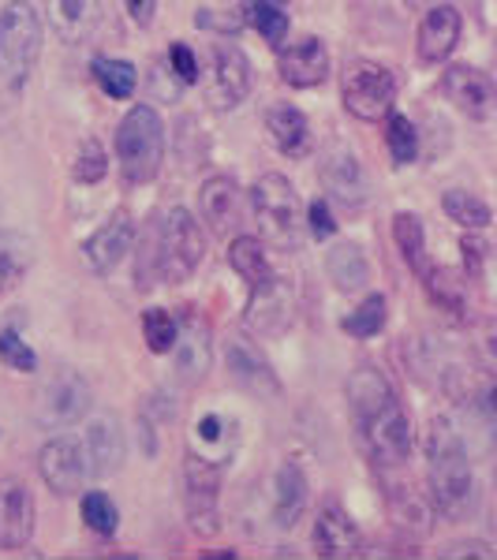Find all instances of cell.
<instances>
[{
    "label": "cell",
    "mask_w": 497,
    "mask_h": 560,
    "mask_svg": "<svg viewBox=\"0 0 497 560\" xmlns=\"http://www.w3.org/2000/svg\"><path fill=\"white\" fill-rule=\"evenodd\" d=\"M348 408L356 419L359 441L378 467H401L412 456L415 433L404 404L378 366H359L348 377Z\"/></svg>",
    "instance_id": "6da1fadb"
},
{
    "label": "cell",
    "mask_w": 497,
    "mask_h": 560,
    "mask_svg": "<svg viewBox=\"0 0 497 560\" xmlns=\"http://www.w3.org/2000/svg\"><path fill=\"white\" fill-rule=\"evenodd\" d=\"M206 258V236L198 221L187 210H165L150 224L147 240H142V255L135 266V280L142 288L150 284H184L198 273Z\"/></svg>",
    "instance_id": "7a4b0ae2"
},
{
    "label": "cell",
    "mask_w": 497,
    "mask_h": 560,
    "mask_svg": "<svg viewBox=\"0 0 497 560\" xmlns=\"http://www.w3.org/2000/svg\"><path fill=\"white\" fill-rule=\"evenodd\" d=\"M427 482H430V504L441 520L460 523L475 512L478 478H475L472 459L464 453V441H460V433L449 419H430Z\"/></svg>",
    "instance_id": "3957f363"
},
{
    "label": "cell",
    "mask_w": 497,
    "mask_h": 560,
    "mask_svg": "<svg viewBox=\"0 0 497 560\" xmlns=\"http://www.w3.org/2000/svg\"><path fill=\"white\" fill-rule=\"evenodd\" d=\"M165 120L153 105H131L116 128V165L128 184H150L165 165Z\"/></svg>",
    "instance_id": "277c9868"
},
{
    "label": "cell",
    "mask_w": 497,
    "mask_h": 560,
    "mask_svg": "<svg viewBox=\"0 0 497 560\" xmlns=\"http://www.w3.org/2000/svg\"><path fill=\"white\" fill-rule=\"evenodd\" d=\"M45 26L31 0H8L0 8V86L23 90L42 57Z\"/></svg>",
    "instance_id": "5b68a950"
},
{
    "label": "cell",
    "mask_w": 497,
    "mask_h": 560,
    "mask_svg": "<svg viewBox=\"0 0 497 560\" xmlns=\"http://www.w3.org/2000/svg\"><path fill=\"white\" fill-rule=\"evenodd\" d=\"M251 206L262 236L274 240L277 247H292L303 229V198L292 187V179L281 173H266L251 187Z\"/></svg>",
    "instance_id": "8992f818"
},
{
    "label": "cell",
    "mask_w": 497,
    "mask_h": 560,
    "mask_svg": "<svg viewBox=\"0 0 497 560\" xmlns=\"http://www.w3.org/2000/svg\"><path fill=\"white\" fill-rule=\"evenodd\" d=\"M401 94V79H396L393 68L378 65V60H348L345 71H340V97H345V108L356 120L374 124L382 120L385 113H393V102Z\"/></svg>",
    "instance_id": "52a82bcc"
},
{
    "label": "cell",
    "mask_w": 497,
    "mask_h": 560,
    "mask_svg": "<svg viewBox=\"0 0 497 560\" xmlns=\"http://www.w3.org/2000/svg\"><path fill=\"white\" fill-rule=\"evenodd\" d=\"M90 404H94V388L79 370H60L34 396V422L42 430H68L86 419Z\"/></svg>",
    "instance_id": "ba28073f"
},
{
    "label": "cell",
    "mask_w": 497,
    "mask_h": 560,
    "mask_svg": "<svg viewBox=\"0 0 497 560\" xmlns=\"http://www.w3.org/2000/svg\"><path fill=\"white\" fill-rule=\"evenodd\" d=\"M296 318V284L285 273H269L262 284L251 288L247 314H243V329L251 337L266 340V337H281V332Z\"/></svg>",
    "instance_id": "9c48e42d"
},
{
    "label": "cell",
    "mask_w": 497,
    "mask_h": 560,
    "mask_svg": "<svg viewBox=\"0 0 497 560\" xmlns=\"http://www.w3.org/2000/svg\"><path fill=\"white\" fill-rule=\"evenodd\" d=\"M319 179H322L325 191H330L333 202H340L345 210H363L370 202L367 168L348 142H340V139L325 142L319 153Z\"/></svg>",
    "instance_id": "30bf717a"
},
{
    "label": "cell",
    "mask_w": 497,
    "mask_h": 560,
    "mask_svg": "<svg viewBox=\"0 0 497 560\" xmlns=\"http://www.w3.org/2000/svg\"><path fill=\"white\" fill-rule=\"evenodd\" d=\"M135 236H139V229H135V217L128 210H116V213H108L105 221L83 240L79 255H83L86 269L94 277H108L124 258H128V250L135 247Z\"/></svg>",
    "instance_id": "8fae6325"
},
{
    "label": "cell",
    "mask_w": 497,
    "mask_h": 560,
    "mask_svg": "<svg viewBox=\"0 0 497 560\" xmlns=\"http://www.w3.org/2000/svg\"><path fill=\"white\" fill-rule=\"evenodd\" d=\"M169 355H173V374L180 385H198L213 363L210 325L192 306L176 318V340L169 348Z\"/></svg>",
    "instance_id": "7c38bea8"
},
{
    "label": "cell",
    "mask_w": 497,
    "mask_h": 560,
    "mask_svg": "<svg viewBox=\"0 0 497 560\" xmlns=\"http://www.w3.org/2000/svg\"><path fill=\"white\" fill-rule=\"evenodd\" d=\"M42 482L57 497H76L90 482V459L83 441L76 438H49L38 453Z\"/></svg>",
    "instance_id": "4fadbf2b"
},
{
    "label": "cell",
    "mask_w": 497,
    "mask_h": 560,
    "mask_svg": "<svg viewBox=\"0 0 497 560\" xmlns=\"http://www.w3.org/2000/svg\"><path fill=\"white\" fill-rule=\"evenodd\" d=\"M255 90V68H251L247 52L232 42L213 45V65H210V102L213 108H240Z\"/></svg>",
    "instance_id": "5bb4252c"
},
{
    "label": "cell",
    "mask_w": 497,
    "mask_h": 560,
    "mask_svg": "<svg viewBox=\"0 0 497 560\" xmlns=\"http://www.w3.org/2000/svg\"><path fill=\"white\" fill-rule=\"evenodd\" d=\"M221 478L224 467L213 459H203L195 453L184 456V497H187V516L192 527L203 535L217 530V493H221Z\"/></svg>",
    "instance_id": "9a60e30c"
},
{
    "label": "cell",
    "mask_w": 497,
    "mask_h": 560,
    "mask_svg": "<svg viewBox=\"0 0 497 560\" xmlns=\"http://www.w3.org/2000/svg\"><path fill=\"white\" fill-rule=\"evenodd\" d=\"M441 97L453 108H460L467 120H490L497 105L494 79L472 65H453L441 71Z\"/></svg>",
    "instance_id": "2e32d148"
},
{
    "label": "cell",
    "mask_w": 497,
    "mask_h": 560,
    "mask_svg": "<svg viewBox=\"0 0 497 560\" xmlns=\"http://www.w3.org/2000/svg\"><path fill=\"white\" fill-rule=\"evenodd\" d=\"M34 520H38V509L23 478H0V549L20 553L31 546Z\"/></svg>",
    "instance_id": "e0dca14e"
},
{
    "label": "cell",
    "mask_w": 497,
    "mask_h": 560,
    "mask_svg": "<svg viewBox=\"0 0 497 560\" xmlns=\"http://www.w3.org/2000/svg\"><path fill=\"white\" fill-rule=\"evenodd\" d=\"M311 546H314V553H319V557L345 560V557L363 553V535H359L356 520H351L337 501H325L319 509V516H314Z\"/></svg>",
    "instance_id": "ac0fdd59"
},
{
    "label": "cell",
    "mask_w": 497,
    "mask_h": 560,
    "mask_svg": "<svg viewBox=\"0 0 497 560\" xmlns=\"http://www.w3.org/2000/svg\"><path fill=\"white\" fill-rule=\"evenodd\" d=\"M277 75L292 90H314L330 79V49L322 38H300L277 52Z\"/></svg>",
    "instance_id": "d6986e66"
},
{
    "label": "cell",
    "mask_w": 497,
    "mask_h": 560,
    "mask_svg": "<svg viewBox=\"0 0 497 560\" xmlns=\"http://www.w3.org/2000/svg\"><path fill=\"white\" fill-rule=\"evenodd\" d=\"M464 34V15L456 12V4H434L419 23L415 34V52H419L423 65H441V60L453 57Z\"/></svg>",
    "instance_id": "ffe728a7"
},
{
    "label": "cell",
    "mask_w": 497,
    "mask_h": 560,
    "mask_svg": "<svg viewBox=\"0 0 497 560\" xmlns=\"http://www.w3.org/2000/svg\"><path fill=\"white\" fill-rule=\"evenodd\" d=\"M198 213L217 236H229L243 224V191L232 176H210L198 187Z\"/></svg>",
    "instance_id": "44dd1931"
},
{
    "label": "cell",
    "mask_w": 497,
    "mask_h": 560,
    "mask_svg": "<svg viewBox=\"0 0 497 560\" xmlns=\"http://www.w3.org/2000/svg\"><path fill=\"white\" fill-rule=\"evenodd\" d=\"M224 366H229L232 382H236L240 388H247V393H255V396L281 393V382H277L274 366L266 363V355H262L247 337L229 340V348H224Z\"/></svg>",
    "instance_id": "7402d4cb"
},
{
    "label": "cell",
    "mask_w": 497,
    "mask_h": 560,
    "mask_svg": "<svg viewBox=\"0 0 497 560\" xmlns=\"http://www.w3.org/2000/svg\"><path fill=\"white\" fill-rule=\"evenodd\" d=\"M83 448L90 459V478H108L124 467V456H128V445H124V430L113 415H102L94 419L83 433Z\"/></svg>",
    "instance_id": "603a6c76"
},
{
    "label": "cell",
    "mask_w": 497,
    "mask_h": 560,
    "mask_svg": "<svg viewBox=\"0 0 497 560\" xmlns=\"http://www.w3.org/2000/svg\"><path fill=\"white\" fill-rule=\"evenodd\" d=\"M45 12H49V26L60 42L83 45L102 26L105 4L102 0H45Z\"/></svg>",
    "instance_id": "cb8c5ba5"
},
{
    "label": "cell",
    "mask_w": 497,
    "mask_h": 560,
    "mask_svg": "<svg viewBox=\"0 0 497 560\" xmlns=\"http://www.w3.org/2000/svg\"><path fill=\"white\" fill-rule=\"evenodd\" d=\"M236 419H224L221 411H210L192 427V441H187V453L213 459V464L229 467L232 456H236Z\"/></svg>",
    "instance_id": "d4e9b609"
},
{
    "label": "cell",
    "mask_w": 497,
    "mask_h": 560,
    "mask_svg": "<svg viewBox=\"0 0 497 560\" xmlns=\"http://www.w3.org/2000/svg\"><path fill=\"white\" fill-rule=\"evenodd\" d=\"M307 497H311V482H307L303 467L300 464H281L274 475V493H269V501H274V523L277 527H296L300 516L307 512Z\"/></svg>",
    "instance_id": "484cf974"
},
{
    "label": "cell",
    "mask_w": 497,
    "mask_h": 560,
    "mask_svg": "<svg viewBox=\"0 0 497 560\" xmlns=\"http://www.w3.org/2000/svg\"><path fill=\"white\" fill-rule=\"evenodd\" d=\"M266 135L285 158H303V153L311 150V120L288 102H277L266 108Z\"/></svg>",
    "instance_id": "4316f807"
},
{
    "label": "cell",
    "mask_w": 497,
    "mask_h": 560,
    "mask_svg": "<svg viewBox=\"0 0 497 560\" xmlns=\"http://www.w3.org/2000/svg\"><path fill=\"white\" fill-rule=\"evenodd\" d=\"M325 273L340 292H359L370 280V261L359 243H333L330 255H325Z\"/></svg>",
    "instance_id": "83f0119b"
},
{
    "label": "cell",
    "mask_w": 497,
    "mask_h": 560,
    "mask_svg": "<svg viewBox=\"0 0 497 560\" xmlns=\"http://www.w3.org/2000/svg\"><path fill=\"white\" fill-rule=\"evenodd\" d=\"M34 266V247L31 240L20 236V232L0 229V300L12 295L15 288L23 284L26 273Z\"/></svg>",
    "instance_id": "f1b7e54d"
},
{
    "label": "cell",
    "mask_w": 497,
    "mask_h": 560,
    "mask_svg": "<svg viewBox=\"0 0 497 560\" xmlns=\"http://www.w3.org/2000/svg\"><path fill=\"white\" fill-rule=\"evenodd\" d=\"M393 243L401 250V258L408 261V269L415 277H423L434 266L427 255V232H423V221L415 213H396L393 217Z\"/></svg>",
    "instance_id": "f546056e"
},
{
    "label": "cell",
    "mask_w": 497,
    "mask_h": 560,
    "mask_svg": "<svg viewBox=\"0 0 497 560\" xmlns=\"http://www.w3.org/2000/svg\"><path fill=\"white\" fill-rule=\"evenodd\" d=\"M90 75H94L102 94H108L113 102H128L135 86H139V68L120 57H94L90 60Z\"/></svg>",
    "instance_id": "4dcf8cb0"
},
{
    "label": "cell",
    "mask_w": 497,
    "mask_h": 560,
    "mask_svg": "<svg viewBox=\"0 0 497 560\" xmlns=\"http://www.w3.org/2000/svg\"><path fill=\"white\" fill-rule=\"evenodd\" d=\"M229 266L240 280H247V288L262 284L269 273H274V261H269L266 247H262L258 236H236L229 243Z\"/></svg>",
    "instance_id": "1f68e13d"
},
{
    "label": "cell",
    "mask_w": 497,
    "mask_h": 560,
    "mask_svg": "<svg viewBox=\"0 0 497 560\" xmlns=\"http://www.w3.org/2000/svg\"><path fill=\"white\" fill-rule=\"evenodd\" d=\"M240 20L247 23L251 31H258L274 49H281V42L288 38V26H292L288 23V12L281 4H274V0H243Z\"/></svg>",
    "instance_id": "d6a6232c"
},
{
    "label": "cell",
    "mask_w": 497,
    "mask_h": 560,
    "mask_svg": "<svg viewBox=\"0 0 497 560\" xmlns=\"http://www.w3.org/2000/svg\"><path fill=\"white\" fill-rule=\"evenodd\" d=\"M441 210H446L449 221H456L460 229H467V232H483V229H490V221H494L490 206L472 191H460V187L446 191V198H441Z\"/></svg>",
    "instance_id": "836d02e7"
},
{
    "label": "cell",
    "mask_w": 497,
    "mask_h": 560,
    "mask_svg": "<svg viewBox=\"0 0 497 560\" xmlns=\"http://www.w3.org/2000/svg\"><path fill=\"white\" fill-rule=\"evenodd\" d=\"M385 322H390V303H385V295L374 292V295H367V300L359 303L345 322H340V329L356 340H370L385 329Z\"/></svg>",
    "instance_id": "e575fe53"
},
{
    "label": "cell",
    "mask_w": 497,
    "mask_h": 560,
    "mask_svg": "<svg viewBox=\"0 0 497 560\" xmlns=\"http://www.w3.org/2000/svg\"><path fill=\"white\" fill-rule=\"evenodd\" d=\"M385 147H390L393 165H412L419 158V131L408 116L385 113Z\"/></svg>",
    "instance_id": "d590c367"
},
{
    "label": "cell",
    "mask_w": 497,
    "mask_h": 560,
    "mask_svg": "<svg viewBox=\"0 0 497 560\" xmlns=\"http://www.w3.org/2000/svg\"><path fill=\"white\" fill-rule=\"evenodd\" d=\"M419 280L427 284V295L441 306V311L464 314V295H467L464 280H456L453 273H449V269H438V266H430Z\"/></svg>",
    "instance_id": "8d00e7d4"
},
{
    "label": "cell",
    "mask_w": 497,
    "mask_h": 560,
    "mask_svg": "<svg viewBox=\"0 0 497 560\" xmlns=\"http://www.w3.org/2000/svg\"><path fill=\"white\" fill-rule=\"evenodd\" d=\"M83 520L97 538H113L120 530V512H116V504L102 490L83 493Z\"/></svg>",
    "instance_id": "74e56055"
},
{
    "label": "cell",
    "mask_w": 497,
    "mask_h": 560,
    "mask_svg": "<svg viewBox=\"0 0 497 560\" xmlns=\"http://www.w3.org/2000/svg\"><path fill=\"white\" fill-rule=\"evenodd\" d=\"M142 337H147V348L153 355H169V348L176 340V314L165 311V306H150L142 314Z\"/></svg>",
    "instance_id": "f35d334b"
},
{
    "label": "cell",
    "mask_w": 497,
    "mask_h": 560,
    "mask_svg": "<svg viewBox=\"0 0 497 560\" xmlns=\"http://www.w3.org/2000/svg\"><path fill=\"white\" fill-rule=\"evenodd\" d=\"M0 363L15 374H34L38 370V351H34L15 329H0Z\"/></svg>",
    "instance_id": "ab89813d"
},
{
    "label": "cell",
    "mask_w": 497,
    "mask_h": 560,
    "mask_svg": "<svg viewBox=\"0 0 497 560\" xmlns=\"http://www.w3.org/2000/svg\"><path fill=\"white\" fill-rule=\"evenodd\" d=\"M108 173V153L102 150V142L86 139L83 147L76 153V165H71V176L79 179V184H102Z\"/></svg>",
    "instance_id": "60d3db41"
},
{
    "label": "cell",
    "mask_w": 497,
    "mask_h": 560,
    "mask_svg": "<svg viewBox=\"0 0 497 560\" xmlns=\"http://www.w3.org/2000/svg\"><path fill=\"white\" fill-rule=\"evenodd\" d=\"M169 71L176 75L180 86H195L198 83V57L187 49L184 42H176L173 49H169Z\"/></svg>",
    "instance_id": "b9f144b4"
},
{
    "label": "cell",
    "mask_w": 497,
    "mask_h": 560,
    "mask_svg": "<svg viewBox=\"0 0 497 560\" xmlns=\"http://www.w3.org/2000/svg\"><path fill=\"white\" fill-rule=\"evenodd\" d=\"M307 229H311L314 240H330L333 232H337V221H333L330 202H325V198L311 202V210H307Z\"/></svg>",
    "instance_id": "7bdbcfd3"
},
{
    "label": "cell",
    "mask_w": 497,
    "mask_h": 560,
    "mask_svg": "<svg viewBox=\"0 0 497 560\" xmlns=\"http://www.w3.org/2000/svg\"><path fill=\"white\" fill-rule=\"evenodd\" d=\"M158 8H161V0H124V12H128V20L135 26H142V31L158 20Z\"/></svg>",
    "instance_id": "ee69618b"
},
{
    "label": "cell",
    "mask_w": 497,
    "mask_h": 560,
    "mask_svg": "<svg viewBox=\"0 0 497 560\" xmlns=\"http://www.w3.org/2000/svg\"><path fill=\"white\" fill-rule=\"evenodd\" d=\"M460 250H464L467 277H478V273H483V261H486V243H483V240H464V243H460Z\"/></svg>",
    "instance_id": "f6af8a7d"
},
{
    "label": "cell",
    "mask_w": 497,
    "mask_h": 560,
    "mask_svg": "<svg viewBox=\"0 0 497 560\" xmlns=\"http://www.w3.org/2000/svg\"><path fill=\"white\" fill-rule=\"evenodd\" d=\"M441 557H478V560H490V546L486 541H460V546H446Z\"/></svg>",
    "instance_id": "bcb514c9"
},
{
    "label": "cell",
    "mask_w": 497,
    "mask_h": 560,
    "mask_svg": "<svg viewBox=\"0 0 497 560\" xmlns=\"http://www.w3.org/2000/svg\"><path fill=\"white\" fill-rule=\"evenodd\" d=\"M274 4H281V8H285V4H288V0H274Z\"/></svg>",
    "instance_id": "7dc6e473"
}]
</instances>
